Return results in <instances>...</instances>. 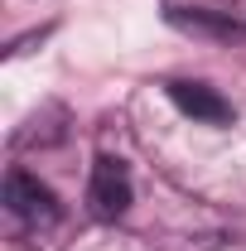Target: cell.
Returning <instances> with one entry per match:
<instances>
[{"instance_id": "1", "label": "cell", "mask_w": 246, "mask_h": 251, "mask_svg": "<svg viewBox=\"0 0 246 251\" xmlns=\"http://www.w3.org/2000/svg\"><path fill=\"white\" fill-rule=\"evenodd\" d=\"M5 208L20 222H29V227H53V222H58V198H53V188L39 184L25 169H10V179H5Z\"/></svg>"}, {"instance_id": "2", "label": "cell", "mask_w": 246, "mask_h": 251, "mask_svg": "<svg viewBox=\"0 0 246 251\" xmlns=\"http://www.w3.org/2000/svg\"><path fill=\"white\" fill-rule=\"evenodd\" d=\"M130 169H125L121 159H111V155H101L92 164V179H87V203H92V213L97 218H106V222H116L130 208Z\"/></svg>"}, {"instance_id": "3", "label": "cell", "mask_w": 246, "mask_h": 251, "mask_svg": "<svg viewBox=\"0 0 246 251\" xmlns=\"http://www.w3.org/2000/svg\"><path fill=\"white\" fill-rule=\"evenodd\" d=\"M169 97H174V106L184 116H193L203 126H227L232 121V101L217 97L208 82H169Z\"/></svg>"}]
</instances>
